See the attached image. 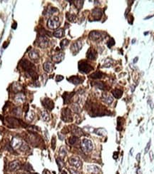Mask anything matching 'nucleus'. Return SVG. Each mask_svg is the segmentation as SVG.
Here are the masks:
<instances>
[{
    "label": "nucleus",
    "mask_w": 154,
    "mask_h": 174,
    "mask_svg": "<svg viewBox=\"0 0 154 174\" xmlns=\"http://www.w3.org/2000/svg\"><path fill=\"white\" fill-rule=\"evenodd\" d=\"M21 66L26 72L28 73L30 76L32 77L34 81L38 79V75L36 72L35 66L32 63L27 61L26 59H23L21 61Z\"/></svg>",
    "instance_id": "f257e3e1"
},
{
    "label": "nucleus",
    "mask_w": 154,
    "mask_h": 174,
    "mask_svg": "<svg viewBox=\"0 0 154 174\" xmlns=\"http://www.w3.org/2000/svg\"><path fill=\"white\" fill-rule=\"evenodd\" d=\"M81 149L84 153H90L93 150V143L89 139H83L81 141Z\"/></svg>",
    "instance_id": "f03ea898"
},
{
    "label": "nucleus",
    "mask_w": 154,
    "mask_h": 174,
    "mask_svg": "<svg viewBox=\"0 0 154 174\" xmlns=\"http://www.w3.org/2000/svg\"><path fill=\"white\" fill-rule=\"evenodd\" d=\"M61 120L64 122H71L73 121V117L71 114V110L69 108H64L61 111Z\"/></svg>",
    "instance_id": "7ed1b4c3"
},
{
    "label": "nucleus",
    "mask_w": 154,
    "mask_h": 174,
    "mask_svg": "<svg viewBox=\"0 0 154 174\" xmlns=\"http://www.w3.org/2000/svg\"><path fill=\"white\" fill-rule=\"evenodd\" d=\"M79 70L80 71V72L84 73V74H88L91 71L93 70V67L88 64L86 61H81L79 63Z\"/></svg>",
    "instance_id": "20e7f679"
},
{
    "label": "nucleus",
    "mask_w": 154,
    "mask_h": 174,
    "mask_svg": "<svg viewBox=\"0 0 154 174\" xmlns=\"http://www.w3.org/2000/svg\"><path fill=\"white\" fill-rule=\"evenodd\" d=\"M47 26L51 29H56L60 26V22L57 17H51L47 22Z\"/></svg>",
    "instance_id": "39448f33"
},
{
    "label": "nucleus",
    "mask_w": 154,
    "mask_h": 174,
    "mask_svg": "<svg viewBox=\"0 0 154 174\" xmlns=\"http://www.w3.org/2000/svg\"><path fill=\"white\" fill-rule=\"evenodd\" d=\"M69 163L73 167L80 168L82 166V162L78 156H71L69 158Z\"/></svg>",
    "instance_id": "423d86ee"
},
{
    "label": "nucleus",
    "mask_w": 154,
    "mask_h": 174,
    "mask_svg": "<svg viewBox=\"0 0 154 174\" xmlns=\"http://www.w3.org/2000/svg\"><path fill=\"white\" fill-rule=\"evenodd\" d=\"M89 38L93 40V41H101V39H103V34L100 32L98 31H93L89 34Z\"/></svg>",
    "instance_id": "0eeeda50"
},
{
    "label": "nucleus",
    "mask_w": 154,
    "mask_h": 174,
    "mask_svg": "<svg viewBox=\"0 0 154 174\" xmlns=\"http://www.w3.org/2000/svg\"><path fill=\"white\" fill-rule=\"evenodd\" d=\"M82 47V43L81 41H76L74 42L71 47V52L73 54V55H76L81 49Z\"/></svg>",
    "instance_id": "6e6552de"
},
{
    "label": "nucleus",
    "mask_w": 154,
    "mask_h": 174,
    "mask_svg": "<svg viewBox=\"0 0 154 174\" xmlns=\"http://www.w3.org/2000/svg\"><path fill=\"white\" fill-rule=\"evenodd\" d=\"M38 43L39 47L41 48H45L48 46L49 39L45 35H41L38 38Z\"/></svg>",
    "instance_id": "1a4fd4ad"
},
{
    "label": "nucleus",
    "mask_w": 154,
    "mask_h": 174,
    "mask_svg": "<svg viewBox=\"0 0 154 174\" xmlns=\"http://www.w3.org/2000/svg\"><path fill=\"white\" fill-rule=\"evenodd\" d=\"M42 104L47 109L49 110V111H51L54 108V104L53 101L49 98H46L42 101Z\"/></svg>",
    "instance_id": "9d476101"
},
{
    "label": "nucleus",
    "mask_w": 154,
    "mask_h": 174,
    "mask_svg": "<svg viewBox=\"0 0 154 174\" xmlns=\"http://www.w3.org/2000/svg\"><path fill=\"white\" fill-rule=\"evenodd\" d=\"M103 12L100 9H94L91 12V16L94 21H98L102 17Z\"/></svg>",
    "instance_id": "9b49d317"
},
{
    "label": "nucleus",
    "mask_w": 154,
    "mask_h": 174,
    "mask_svg": "<svg viewBox=\"0 0 154 174\" xmlns=\"http://www.w3.org/2000/svg\"><path fill=\"white\" fill-rule=\"evenodd\" d=\"M89 173L91 174H98L100 173V168L95 165H89L86 167Z\"/></svg>",
    "instance_id": "f8f14e48"
},
{
    "label": "nucleus",
    "mask_w": 154,
    "mask_h": 174,
    "mask_svg": "<svg viewBox=\"0 0 154 174\" xmlns=\"http://www.w3.org/2000/svg\"><path fill=\"white\" fill-rule=\"evenodd\" d=\"M71 132L73 134V136H77V137H79V136H81L84 135L83 130L81 128H80L76 126H72Z\"/></svg>",
    "instance_id": "ddd939ff"
},
{
    "label": "nucleus",
    "mask_w": 154,
    "mask_h": 174,
    "mask_svg": "<svg viewBox=\"0 0 154 174\" xmlns=\"http://www.w3.org/2000/svg\"><path fill=\"white\" fill-rule=\"evenodd\" d=\"M21 166L22 165L20 164V163L19 161H13V162L10 163H9V170L12 171H17L19 169L21 168Z\"/></svg>",
    "instance_id": "4468645a"
},
{
    "label": "nucleus",
    "mask_w": 154,
    "mask_h": 174,
    "mask_svg": "<svg viewBox=\"0 0 154 174\" xmlns=\"http://www.w3.org/2000/svg\"><path fill=\"white\" fill-rule=\"evenodd\" d=\"M102 100L107 104H111L113 103V97L107 93H103V95H102Z\"/></svg>",
    "instance_id": "2eb2a0df"
},
{
    "label": "nucleus",
    "mask_w": 154,
    "mask_h": 174,
    "mask_svg": "<svg viewBox=\"0 0 154 174\" xmlns=\"http://www.w3.org/2000/svg\"><path fill=\"white\" fill-rule=\"evenodd\" d=\"M74 92H65V93L63 94L62 97H63V99H64V104H66L68 103H69L70 100L71 99V98L73 97V96L74 95Z\"/></svg>",
    "instance_id": "dca6fc26"
},
{
    "label": "nucleus",
    "mask_w": 154,
    "mask_h": 174,
    "mask_svg": "<svg viewBox=\"0 0 154 174\" xmlns=\"http://www.w3.org/2000/svg\"><path fill=\"white\" fill-rule=\"evenodd\" d=\"M97 57V54H96V51H95L94 49H89L87 51V54H86V57L89 58V59H91V60H94Z\"/></svg>",
    "instance_id": "f3484780"
},
{
    "label": "nucleus",
    "mask_w": 154,
    "mask_h": 174,
    "mask_svg": "<svg viewBox=\"0 0 154 174\" xmlns=\"http://www.w3.org/2000/svg\"><path fill=\"white\" fill-rule=\"evenodd\" d=\"M68 81H70L71 83L75 84V85H78V84L82 83L83 79H81V78H80L79 76H71L70 78H69V79H68Z\"/></svg>",
    "instance_id": "a211bd4d"
},
{
    "label": "nucleus",
    "mask_w": 154,
    "mask_h": 174,
    "mask_svg": "<svg viewBox=\"0 0 154 174\" xmlns=\"http://www.w3.org/2000/svg\"><path fill=\"white\" fill-rule=\"evenodd\" d=\"M43 67H44V71H45L46 72L50 73V72L52 71L54 66H53V64H52L51 62H50V61H47V62H45V63L44 64Z\"/></svg>",
    "instance_id": "6ab92c4d"
},
{
    "label": "nucleus",
    "mask_w": 154,
    "mask_h": 174,
    "mask_svg": "<svg viewBox=\"0 0 154 174\" xmlns=\"http://www.w3.org/2000/svg\"><path fill=\"white\" fill-rule=\"evenodd\" d=\"M64 58V54L63 53H59L57 54H54L52 57V60L55 61L56 63H59Z\"/></svg>",
    "instance_id": "aec40b11"
},
{
    "label": "nucleus",
    "mask_w": 154,
    "mask_h": 174,
    "mask_svg": "<svg viewBox=\"0 0 154 174\" xmlns=\"http://www.w3.org/2000/svg\"><path fill=\"white\" fill-rule=\"evenodd\" d=\"M29 58H31L32 60L33 61H38V59L39 58V53L37 52V51L36 50H32L29 53Z\"/></svg>",
    "instance_id": "412c9836"
},
{
    "label": "nucleus",
    "mask_w": 154,
    "mask_h": 174,
    "mask_svg": "<svg viewBox=\"0 0 154 174\" xmlns=\"http://www.w3.org/2000/svg\"><path fill=\"white\" fill-rule=\"evenodd\" d=\"M111 93L116 99H120L123 96V90L119 89H115L111 91Z\"/></svg>",
    "instance_id": "4be33fe9"
},
{
    "label": "nucleus",
    "mask_w": 154,
    "mask_h": 174,
    "mask_svg": "<svg viewBox=\"0 0 154 174\" xmlns=\"http://www.w3.org/2000/svg\"><path fill=\"white\" fill-rule=\"evenodd\" d=\"M79 142V137L75 136H71V138H69V144L71 145V146H75V145H76Z\"/></svg>",
    "instance_id": "5701e85b"
},
{
    "label": "nucleus",
    "mask_w": 154,
    "mask_h": 174,
    "mask_svg": "<svg viewBox=\"0 0 154 174\" xmlns=\"http://www.w3.org/2000/svg\"><path fill=\"white\" fill-rule=\"evenodd\" d=\"M104 76V74L101 71H96L90 75V77L92 79H101Z\"/></svg>",
    "instance_id": "b1692460"
},
{
    "label": "nucleus",
    "mask_w": 154,
    "mask_h": 174,
    "mask_svg": "<svg viewBox=\"0 0 154 174\" xmlns=\"http://www.w3.org/2000/svg\"><path fill=\"white\" fill-rule=\"evenodd\" d=\"M15 101L18 103H22L25 101V96L23 93H19L15 96Z\"/></svg>",
    "instance_id": "393cba45"
},
{
    "label": "nucleus",
    "mask_w": 154,
    "mask_h": 174,
    "mask_svg": "<svg viewBox=\"0 0 154 174\" xmlns=\"http://www.w3.org/2000/svg\"><path fill=\"white\" fill-rule=\"evenodd\" d=\"M64 35V30L63 29H59L54 32V36L57 38H61Z\"/></svg>",
    "instance_id": "a878e982"
},
{
    "label": "nucleus",
    "mask_w": 154,
    "mask_h": 174,
    "mask_svg": "<svg viewBox=\"0 0 154 174\" xmlns=\"http://www.w3.org/2000/svg\"><path fill=\"white\" fill-rule=\"evenodd\" d=\"M95 86L98 89H99L101 90H106V89H107V86L106 85V83H104V82H96Z\"/></svg>",
    "instance_id": "bb28decb"
},
{
    "label": "nucleus",
    "mask_w": 154,
    "mask_h": 174,
    "mask_svg": "<svg viewBox=\"0 0 154 174\" xmlns=\"http://www.w3.org/2000/svg\"><path fill=\"white\" fill-rule=\"evenodd\" d=\"M22 168V169H24V170L26 171H32L33 170V168H32V165L29 164V163H24L23 165H22L21 168Z\"/></svg>",
    "instance_id": "cd10ccee"
},
{
    "label": "nucleus",
    "mask_w": 154,
    "mask_h": 174,
    "mask_svg": "<svg viewBox=\"0 0 154 174\" xmlns=\"http://www.w3.org/2000/svg\"><path fill=\"white\" fill-rule=\"evenodd\" d=\"M94 132L99 136H105L106 134V131L104 128H97L96 130H95Z\"/></svg>",
    "instance_id": "c85d7f7f"
},
{
    "label": "nucleus",
    "mask_w": 154,
    "mask_h": 174,
    "mask_svg": "<svg viewBox=\"0 0 154 174\" xmlns=\"http://www.w3.org/2000/svg\"><path fill=\"white\" fill-rule=\"evenodd\" d=\"M57 165L59 166V171H61L62 169V168L64 166V161L62 160L61 158H57Z\"/></svg>",
    "instance_id": "c756f323"
},
{
    "label": "nucleus",
    "mask_w": 154,
    "mask_h": 174,
    "mask_svg": "<svg viewBox=\"0 0 154 174\" xmlns=\"http://www.w3.org/2000/svg\"><path fill=\"white\" fill-rule=\"evenodd\" d=\"M41 118H42V119H43L44 121H49V119H50L49 114H48V112H47L46 111H43V112L41 113Z\"/></svg>",
    "instance_id": "7c9ffc66"
},
{
    "label": "nucleus",
    "mask_w": 154,
    "mask_h": 174,
    "mask_svg": "<svg viewBox=\"0 0 154 174\" xmlns=\"http://www.w3.org/2000/svg\"><path fill=\"white\" fill-rule=\"evenodd\" d=\"M72 109H73V111L75 113L79 114V113L81 112V108H80V106L77 104H73L72 105Z\"/></svg>",
    "instance_id": "2f4dec72"
},
{
    "label": "nucleus",
    "mask_w": 154,
    "mask_h": 174,
    "mask_svg": "<svg viewBox=\"0 0 154 174\" xmlns=\"http://www.w3.org/2000/svg\"><path fill=\"white\" fill-rule=\"evenodd\" d=\"M69 43V41L68 39H65L62 40V41H61V44H60L61 49H64L66 47L68 46Z\"/></svg>",
    "instance_id": "473e14b6"
},
{
    "label": "nucleus",
    "mask_w": 154,
    "mask_h": 174,
    "mask_svg": "<svg viewBox=\"0 0 154 174\" xmlns=\"http://www.w3.org/2000/svg\"><path fill=\"white\" fill-rule=\"evenodd\" d=\"M59 155L60 156H61V158H64L66 155V149L64 146L61 147V149H60Z\"/></svg>",
    "instance_id": "72a5a7b5"
},
{
    "label": "nucleus",
    "mask_w": 154,
    "mask_h": 174,
    "mask_svg": "<svg viewBox=\"0 0 154 174\" xmlns=\"http://www.w3.org/2000/svg\"><path fill=\"white\" fill-rule=\"evenodd\" d=\"M66 18L68 19L69 21L70 22H74L76 20V16L74 14H66Z\"/></svg>",
    "instance_id": "f704fd0d"
},
{
    "label": "nucleus",
    "mask_w": 154,
    "mask_h": 174,
    "mask_svg": "<svg viewBox=\"0 0 154 174\" xmlns=\"http://www.w3.org/2000/svg\"><path fill=\"white\" fill-rule=\"evenodd\" d=\"M75 3H74V4H75V6L76 7V8L78 9H80L81 7H82V6H83V1H74Z\"/></svg>",
    "instance_id": "c9c22d12"
},
{
    "label": "nucleus",
    "mask_w": 154,
    "mask_h": 174,
    "mask_svg": "<svg viewBox=\"0 0 154 174\" xmlns=\"http://www.w3.org/2000/svg\"><path fill=\"white\" fill-rule=\"evenodd\" d=\"M114 44H115V40L113 38H110V39L108 40V41L107 43L108 47H109V48H111V47H113Z\"/></svg>",
    "instance_id": "e433bc0d"
},
{
    "label": "nucleus",
    "mask_w": 154,
    "mask_h": 174,
    "mask_svg": "<svg viewBox=\"0 0 154 174\" xmlns=\"http://www.w3.org/2000/svg\"><path fill=\"white\" fill-rule=\"evenodd\" d=\"M51 148L53 150H54L56 148V138L54 136L52 137V139H51Z\"/></svg>",
    "instance_id": "4c0bfd02"
},
{
    "label": "nucleus",
    "mask_w": 154,
    "mask_h": 174,
    "mask_svg": "<svg viewBox=\"0 0 154 174\" xmlns=\"http://www.w3.org/2000/svg\"><path fill=\"white\" fill-rule=\"evenodd\" d=\"M57 12V9L56 8H51V9H49L47 11V14L49 15H51L52 14H54V12Z\"/></svg>",
    "instance_id": "58836bf2"
},
{
    "label": "nucleus",
    "mask_w": 154,
    "mask_h": 174,
    "mask_svg": "<svg viewBox=\"0 0 154 174\" xmlns=\"http://www.w3.org/2000/svg\"><path fill=\"white\" fill-rule=\"evenodd\" d=\"M151 141H149V142L147 143V145H146V149H145V153H147L149 151L150 147H151Z\"/></svg>",
    "instance_id": "ea45409f"
},
{
    "label": "nucleus",
    "mask_w": 154,
    "mask_h": 174,
    "mask_svg": "<svg viewBox=\"0 0 154 174\" xmlns=\"http://www.w3.org/2000/svg\"><path fill=\"white\" fill-rule=\"evenodd\" d=\"M64 79V76H61V75H57V77H56V81H61V80H63Z\"/></svg>",
    "instance_id": "a19ab883"
},
{
    "label": "nucleus",
    "mask_w": 154,
    "mask_h": 174,
    "mask_svg": "<svg viewBox=\"0 0 154 174\" xmlns=\"http://www.w3.org/2000/svg\"><path fill=\"white\" fill-rule=\"evenodd\" d=\"M69 171H70L71 174H79V173L76 170H75V169L70 168V169H69Z\"/></svg>",
    "instance_id": "79ce46f5"
},
{
    "label": "nucleus",
    "mask_w": 154,
    "mask_h": 174,
    "mask_svg": "<svg viewBox=\"0 0 154 174\" xmlns=\"http://www.w3.org/2000/svg\"><path fill=\"white\" fill-rule=\"evenodd\" d=\"M148 104H149V106H150L151 108L153 109V108H154V104H153V102H152V101H151V99H148Z\"/></svg>",
    "instance_id": "37998d69"
},
{
    "label": "nucleus",
    "mask_w": 154,
    "mask_h": 174,
    "mask_svg": "<svg viewBox=\"0 0 154 174\" xmlns=\"http://www.w3.org/2000/svg\"><path fill=\"white\" fill-rule=\"evenodd\" d=\"M140 159H141V153H138L136 156V160L138 161V162H140Z\"/></svg>",
    "instance_id": "c03bdc74"
},
{
    "label": "nucleus",
    "mask_w": 154,
    "mask_h": 174,
    "mask_svg": "<svg viewBox=\"0 0 154 174\" xmlns=\"http://www.w3.org/2000/svg\"><path fill=\"white\" fill-rule=\"evenodd\" d=\"M118 155H119V153H118V152H115V153H113V158H114V159H117Z\"/></svg>",
    "instance_id": "a18cd8bd"
},
{
    "label": "nucleus",
    "mask_w": 154,
    "mask_h": 174,
    "mask_svg": "<svg viewBox=\"0 0 154 174\" xmlns=\"http://www.w3.org/2000/svg\"><path fill=\"white\" fill-rule=\"evenodd\" d=\"M150 156H151V161L154 160V153L153 151H150Z\"/></svg>",
    "instance_id": "49530a36"
},
{
    "label": "nucleus",
    "mask_w": 154,
    "mask_h": 174,
    "mask_svg": "<svg viewBox=\"0 0 154 174\" xmlns=\"http://www.w3.org/2000/svg\"><path fill=\"white\" fill-rule=\"evenodd\" d=\"M137 174H142V172H141V171L140 167H138V169H137Z\"/></svg>",
    "instance_id": "de8ad7c7"
},
{
    "label": "nucleus",
    "mask_w": 154,
    "mask_h": 174,
    "mask_svg": "<svg viewBox=\"0 0 154 174\" xmlns=\"http://www.w3.org/2000/svg\"><path fill=\"white\" fill-rule=\"evenodd\" d=\"M138 59V57H136V58H134V60H133V63H136V61H137V60Z\"/></svg>",
    "instance_id": "09e8293b"
},
{
    "label": "nucleus",
    "mask_w": 154,
    "mask_h": 174,
    "mask_svg": "<svg viewBox=\"0 0 154 174\" xmlns=\"http://www.w3.org/2000/svg\"><path fill=\"white\" fill-rule=\"evenodd\" d=\"M61 174H67V173H66L65 171H61Z\"/></svg>",
    "instance_id": "8fccbe9b"
},
{
    "label": "nucleus",
    "mask_w": 154,
    "mask_h": 174,
    "mask_svg": "<svg viewBox=\"0 0 154 174\" xmlns=\"http://www.w3.org/2000/svg\"><path fill=\"white\" fill-rule=\"evenodd\" d=\"M36 174V173H31V174Z\"/></svg>",
    "instance_id": "3c124183"
}]
</instances>
